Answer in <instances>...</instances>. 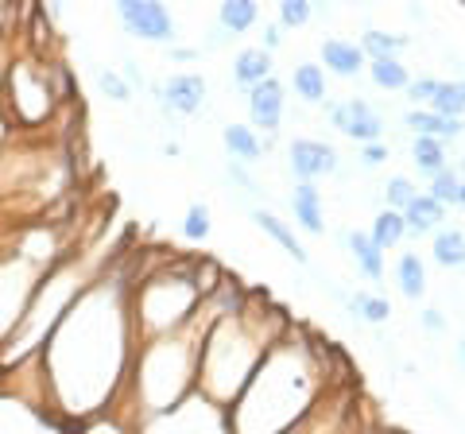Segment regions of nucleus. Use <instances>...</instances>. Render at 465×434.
Instances as JSON below:
<instances>
[{"label":"nucleus","instance_id":"24","mask_svg":"<svg viewBox=\"0 0 465 434\" xmlns=\"http://www.w3.org/2000/svg\"><path fill=\"white\" fill-rule=\"evenodd\" d=\"M430 256H434V264H442V268H465V233L442 225L439 233L430 237Z\"/></svg>","mask_w":465,"mask_h":434},{"label":"nucleus","instance_id":"35","mask_svg":"<svg viewBox=\"0 0 465 434\" xmlns=\"http://www.w3.org/2000/svg\"><path fill=\"white\" fill-rule=\"evenodd\" d=\"M314 20V5L311 0H280V16H275V24L280 27H307Z\"/></svg>","mask_w":465,"mask_h":434},{"label":"nucleus","instance_id":"23","mask_svg":"<svg viewBox=\"0 0 465 434\" xmlns=\"http://www.w3.org/2000/svg\"><path fill=\"white\" fill-rule=\"evenodd\" d=\"M291 85H295L299 101H307V105H322L326 101V70H322V63L291 66Z\"/></svg>","mask_w":465,"mask_h":434},{"label":"nucleus","instance_id":"4","mask_svg":"<svg viewBox=\"0 0 465 434\" xmlns=\"http://www.w3.org/2000/svg\"><path fill=\"white\" fill-rule=\"evenodd\" d=\"M217 311V291L202 302V311L194 314L191 326L174 330V334H159L136 345L133 353V369H128V384L121 399L113 408V423L136 434L155 419H163L171 411H179L186 399L194 396V380H198V357H202V341L213 322Z\"/></svg>","mask_w":465,"mask_h":434},{"label":"nucleus","instance_id":"25","mask_svg":"<svg viewBox=\"0 0 465 434\" xmlns=\"http://www.w3.org/2000/svg\"><path fill=\"white\" fill-rule=\"evenodd\" d=\"M396 283L403 299H423L427 295V264L419 252H403L396 264Z\"/></svg>","mask_w":465,"mask_h":434},{"label":"nucleus","instance_id":"31","mask_svg":"<svg viewBox=\"0 0 465 434\" xmlns=\"http://www.w3.org/2000/svg\"><path fill=\"white\" fill-rule=\"evenodd\" d=\"M369 78L372 85H381V90H403L411 85V70L403 66V59H372L369 63Z\"/></svg>","mask_w":465,"mask_h":434},{"label":"nucleus","instance_id":"45","mask_svg":"<svg viewBox=\"0 0 465 434\" xmlns=\"http://www.w3.org/2000/svg\"><path fill=\"white\" fill-rule=\"evenodd\" d=\"M458 360H461V365H465V338L458 341Z\"/></svg>","mask_w":465,"mask_h":434},{"label":"nucleus","instance_id":"36","mask_svg":"<svg viewBox=\"0 0 465 434\" xmlns=\"http://www.w3.org/2000/svg\"><path fill=\"white\" fill-rule=\"evenodd\" d=\"M97 85L109 101H116V105H128V101H133V85L124 82V74H116V70H97Z\"/></svg>","mask_w":465,"mask_h":434},{"label":"nucleus","instance_id":"15","mask_svg":"<svg viewBox=\"0 0 465 434\" xmlns=\"http://www.w3.org/2000/svg\"><path fill=\"white\" fill-rule=\"evenodd\" d=\"M291 213H295L299 229H307L311 237L326 233V206H322L318 182H295V191H291Z\"/></svg>","mask_w":465,"mask_h":434},{"label":"nucleus","instance_id":"1","mask_svg":"<svg viewBox=\"0 0 465 434\" xmlns=\"http://www.w3.org/2000/svg\"><path fill=\"white\" fill-rule=\"evenodd\" d=\"M133 256L136 252H121L85 287L35 360L39 408H47L63 427H90L105 415L113 419L128 384L136 353V330L128 314V291L136 276V268H128Z\"/></svg>","mask_w":465,"mask_h":434},{"label":"nucleus","instance_id":"16","mask_svg":"<svg viewBox=\"0 0 465 434\" xmlns=\"http://www.w3.org/2000/svg\"><path fill=\"white\" fill-rule=\"evenodd\" d=\"M222 143H225V152L232 155V163H241V167L260 163L264 152H268V143L256 136V128L252 124H241V121L222 124Z\"/></svg>","mask_w":465,"mask_h":434},{"label":"nucleus","instance_id":"29","mask_svg":"<svg viewBox=\"0 0 465 434\" xmlns=\"http://www.w3.org/2000/svg\"><path fill=\"white\" fill-rule=\"evenodd\" d=\"M345 307L353 311L361 322H369V326H384L388 318H391V302L384 295H376V291H353V295H345Z\"/></svg>","mask_w":465,"mask_h":434},{"label":"nucleus","instance_id":"32","mask_svg":"<svg viewBox=\"0 0 465 434\" xmlns=\"http://www.w3.org/2000/svg\"><path fill=\"white\" fill-rule=\"evenodd\" d=\"M381 191H384V206L388 210H400V213L419 198V186L407 179V175H388V182L381 186Z\"/></svg>","mask_w":465,"mask_h":434},{"label":"nucleus","instance_id":"30","mask_svg":"<svg viewBox=\"0 0 465 434\" xmlns=\"http://www.w3.org/2000/svg\"><path fill=\"white\" fill-rule=\"evenodd\" d=\"M407 47V35L400 32H384V27H369L365 39H361V51H365V59H400V51Z\"/></svg>","mask_w":465,"mask_h":434},{"label":"nucleus","instance_id":"41","mask_svg":"<svg viewBox=\"0 0 465 434\" xmlns=\"http://www.w3.org/2000/svg\"><path fill=\"white\" fill-rule=\"evenodd\" d=\"M202 51H191V47H174L171 51V59H179V63H191V59H198Z\"/></svg>","mask_w":465,"mask_h":434},{"label":"nucleus","instance_id":"14","mask_svg":"<svg viewBox=\"0 0 465 434\" xmlns=\"http://www.w3.org/2000/svg\"><path fill=\"white\" fill-rule=\"evenodd\" d=\"M318 54H322V70L338 78H357L361 70H369V59L365 51H361V43L345 39V35H330L318 43Z\"/></svg>","mask_w":465,"mask_h":434},{"label":"nucleus","instance_id":"40","mask_svg":"<svg viewBox=\"0 0 465 434\" xmlns=\"http://www.w3.org/2000/svg\"><path fill=\"white\" fill-rule=\"evenodd\" d=\"M280 43H283V27L275 24V20H272V24H264V43H260V47H264V51L272 54L275 47H280Z\"/></svg>","mask_w":465,"mask_h":434},{"label":"nucleus","instance_id":"8","mask_svg":"<svg viewBox=\"0 0 465 434\" xmlns=\"http://www.w3.org/2000/svg\"><path fill=\"white\" fill-rule=\"evenodd\" d=\"M365 419H369L365 399H361L353 380H345L322 399V408H318L307 423L295 427L291 434H353Z\"/></svg>","mask_w":465,"mask_h":434},{"label":"nucleus","instance_id":"34","mask_svg":"<svg viewBox=\"0 0 465 434\" xmlns=\"http://www.w3.org/2000/svg\"><path fill=\"white\" fill-rule=\"evenodd\" d=\"M458 194H461V175L454 167H446V171H439V175L430 179V198L439 202V206L446 210V206H458Z\"/></svg>","mask_w":465,"mask_h":434},{"label":"nucleus","instance_id":"17","mask_svg":"<svg viewBox=\"0 0 465 434\" xmlns=\"http://www.w3.org/2000/svg\"><path fill=\"white\" fill-rule=\"evenodd\" d=\"M403 128L411 136H434V140H458L465 133V121H454V117H439L430 109H407L403 113Z\"/></svg>","mask_w":465,"mask_h":434},{"label":"nucleus","instance_id":"20","mask_svg":"<svg viewBox=\"0 0 465 434\" xmlns=\"http://www.w3.org/2000/svg\"><path fill=\"white\" fill-rule=\"evenodd\" d=\"M252 222L260 225V229H264V233L275 241V244H280V249L291 256V260H295V264H307V249H302V244H299V237H295V229H291L287 222H283V217H275L272 210H252Z\"/></svg>","mask_w":465,"mask_h":434},{"label":"nucleus","instance_id":"46","mask_svg":"<svg viewBox=\"0 0 465 434\" xmlns=\"http://www.w3.org/2000/svg\"><path fill=\"white\" fill-rule=\"evenodd\" d=\"M461 82H465V78H461Z\"/></svg>","mask_w":465,"mask_h":434},{"label":"nucleus","instance_id":"11","mask_svg":"<svg viewBox=\"0 0 465 434\" xmlns=\"http://www.w3.org/2000/svg\"><path fill=\"white\" fill-rule=\"evenodd\" d=\"M330 121H333L338 133H345L357 143H381V136H384V117L369 105L365 97H349V101L330 105Z\"/></svg>","mask_w":465,"mask_h":434},{"label":"nucleus","instance_id":"12","mask_svg":"<svg viewBox=\"0 0 465 434\" xmlns=\"http://www.w3.org/2000/svg\"><path fill=\"white\" fill-rule=\"evenodd\" d=\"M159 101H163L171 113H179V117H194V113H202L210 101V82L202 78L198 70H183V74H171L163 82Z\"/></svg>","mask_w":465,"mask_h":434},{"label":"nucleus","instance_id":"44","mask_svg":"<svg viewBox=\"0 0 465 434\" xmlns=\"http://www.w3.org/2000/svg\"><path fill=\"white\" fill-rule=\"evenodd\" d=\"M458 210H465V175H461V194H458Z\"/></svg>","mask_w":465,"mask_h":434},{"label":"nucleus","instance_id":"38","mask_svg":"<svg viewBox=\"0 0 465 434\" xmlns=\"http://www.w3.org/2000/svg\"><path fill=\"white\" fill-rule=\"evenodd\" d=\"M419 326H423L427 334H442V330L450 326V318H446L439 307H427L423 314H419Z\"/></svg>","mask_w":465,"mask_h":434},{"label":"nucleus","instance_id":"7","mask_svg":"<svg viewBox=\"0 0 465 434\" xmlns=\"http://www.w3.org/2000/svg\"><path fill=\"white\" fill-rule=\"evenodd\" d=\"M70 101H74V78L63 59H47L24 47L0 70V109L20 136H39Z\"/></svg>","mask_w":465,"mask_h":434},{"label":"nucleus","instance_id":"33","mask_svg":"<svg viewBox=\"0 0 465 434\" xmlns=\"http://www.w3.org/2000/svg\"><path fill=\"white\" fill-rule=\"evenodd\" d=\"M210 233H213V213H210V206H202V202L186 206V213H183V237L186 241H206Z\"/></svg>","mask_w":465,"mask_h":434},{"label":"nucleus","instance_id":"2","mask_svg":"<svg viewBox=\"0 0 465 434\" xmlns=\"http://www.w3.org/2000/svg\"><path fill=\"white\" fill-rule=\"evenodd\" d=\"M353 380L349 360L322 341L307 326H291L287 334L268 350L244 384V392L232 399L222 415L229 434H291L322 408V399L338 384Z\"/></svg>","mask_w":465,"mask_h":434},{"label":"nucleus","instance_id":"3","mask_svg":"<svg viewBox=\"0 0 465 434\" xmlns=\"http://www.w3.org/2000/svg\"><path fill=\"white\" fill-rule=\"evenodd\" d=\"M295 326L291 314L268 291H249L237 280H222L217 287V311L202 341L194 396L213 411H229L232 399L244 392L260 360Z\"/></svg>","mask_w":465,"mask_h":434},{"label":"nucleus","instance_id":"18","mask_svg":"<svg viewBox=\"0 0 465 434\" xmlns=\"http://www.w3.org/2000/svg\"><path fill=\"white\" fill-rule=\"evenodd\" d=\"M272 66H275V63H272V54H268L264 47H244L237 59H232V82L244 85V94H249L252 85L275 78Z\"/></svg>","mask_w":465,"mask_h":434},{"label":"nucleus","instance_id":"22","mask_svg":"<svg viewBox=\"0 0 465 434\" xmlns=\"http://www.w3.org/2000/svg\"><path fill=\"white\" fill-rule=\"evenodd\" d=\"M260 24V5L256 0H225V5H217V27H222L225 35H244L252 32Z\"/></svg>","mask_w":465,"mask_h":434},{"label":"nucleus","instance_id":"43","mask_svg":"<svg viewBox=\"0 0 465 434\" xmlns=\"http://www.w3.org/2000/svg\"><path fill=\"white\" fill-rule=\"evenodd\" d=\"M5 32H8V8L0 5V39H5Z\"/></svg>","mask_w":465,"mask_h":434},{"label":"nucleus","instance_id":"6","mask_svg":"<svg viewBox=\"0 0 465 434\" xmlns=\"http://www.w3.org/2000/svg\"><path fill=\"white\" fill-rule=\"evenodd\" d=\"M222 280L225 271L206 256L167 252L163 260L140 268L133 276V291H128V314H133L136 345L191 326L194 314L202 311V302L222 287Z\"/></svg>","mask_w":465,"mask_h":434},{"label":"nucleus","instance_id":"39","mask_svg":"<svg viewBox=\"0 0 465 434\" xmlns=\"http://www.w3.org/2000/svg\"><path fill=\"white\" fill-rule=\"evenodd\" d=\"M229 179L237 182V186H244V194H260V182H256L241 163H232V159H229Z\"/></svg>","mask_w":465,"mask_h":434},{"label":"nucleus","instance_id":"19","mask_svg":"<svg viewBox=\"0 0 465 434\" xmlns=\"http://www.w3.org/2000/svg\"><path fill=\"white\" fill-rule=\"evenodd\" d=\"M345 249H349L353 264L365 271L369 280H384V252L376 249V241L365 233V229H349V233H345Z\"/></svg>","mask_w":465,"mask_h":434},{"label":"nucleus","instance_id":"26","mask_svg":"<svg viewBox=\"0 0 465 434\" xmlns=\"http://www.w3.org/2000/svg\"><path fill=\"white\" fill-rule=\"evenodd\" d=\"M369 237L376 241V249H381V252H388V249H396V244H403V237H407L403 213H400V210H388V206H384V210H376Z\"/></svg>","mask_w":465,"mask_h":434},{"label":"nucleus","instance_id":"10","mask_svg":"<svg viewBox=\"0 0 465 434\" xmlns=\"http://www.w3.org/2000/svg\"><path fill=\"white\" fill-rule=\"evenodd\" d=\"M287 167H291V175H295L299 182H318L326 175H338L341 155L326 140L299 136V140H291V148H287Z\"/></svg>","mask_w":465,"mask_h":434},{"label":"nucleus","instance_id":"5","mask_svg":"<svg viewBox=\"0 0 465 434\" xmlns=\"http://www.w3.org/2000/svg\"><path fill=\"white\" fill-rule=\"evenodd\" d=\"M121 252H124L121 244H109V237L90 233L58 260L51 271H43V280L35 283L24 314L16 318V326L8 330V338L0 341V376H8V372H16L24 365H32V360H39L43 345L51 341V334L66 318V311L74 307L85 287H90Z\"/></svg>","mask_w":465,"mask_h":434},{"label":"nucleus","instance_id":"13","mask_svg":"<svg viewBox=\"0 0 465 434\" xmlns=\"http://www.w3.org/2000/svg\"><path fill=\"white\" fill-rule=\"evenodd\" d=\"M244 105H249L252 128H264L268 136H275V133H280V124H283V105H287L283 82L280 78H268V82L252 85V90L244 94Z\"/></svg>","mask_w":465,"mask_h":434},{"label":"nucleus","instance_id":"21","mask_svg":"<svg viewBox=\"0 0 465 434\" xmlns=\"http://www.w3.org/2000/svg\"><path fill=\"white\" fill-rule=\"evenodd\" d=\"M403 222H407V233H415V237H434L442 229V222H446V210L434 202L430 194H419L411 206L403 210Z\"/></svg>","mask_w":465,"mask_h":434},{"label":"nucleus","instance_id":"27","mask_svg":"<svg viewBox=\"0 0 465 434\" xmlns=\"http://www.w3.org/2000/svg\"><path fill=\"white\" fill-rule=\"evenodd\" d=\"M423 109L439 113V117L461 121V117H465V82H446V78H439V85H434V94H430V101H427Z\"/></svg>","mask_w":465,"mask_h":434},{"label":"nucleus","instance_id":"28","mask_svg":"<svg viewBox=\"0 0 465 434\" xmlns=\"http://www.w3.org/2000/svg\"><path fill=\"white\" fill-rule=\"evenodd\" d=\"M411 163L423 171V175H439V171L450 167V155H446V143L434 140V136H415L411 140Z\"/></svg>","mask_w":465,"mask_h":434},{"label":"nucleus","instance_id":"9","mask_svg":"<svg viewBox=\"0 0 465 434\" xmlns=\"http://www.w3.org/2000/svg\"><path fill=\"white\" fill-rule=\"evenodd\" d=\"M116 20L133 39L143 43H174L179 39V20L167 5L159 0H121L116 5Z\"/></svg>","mask_w":465,"mask_h":434},{"label":"nucleus","instance_id":"37","mask_svg":"<svg viewBox=\"0 0 465 434\" xmlns=\"http://www.w3.org/2000/svg\"><path fill=\"white\" fill-rule=\"evenodd\" d=\"M361 167L365 171H376V167H384V159H391V148L381 140V143H361Z\"/></svg>","mask_w":465,"mask_h":434},{"label":"nucleus","instance_id":"42","mask_svg":"<svg viewBox=\"0 0 465 434\" xmlns=\"http://www.w3.org/2000/svg\"><path fill=\"white\" fill-rule=\"evenodd\" d=\"M353 434H384V430H381V423H376V419L369 415V419H365V423H361V427H357Z\"/></svg>","mask_w":465,"mask_h":434}]
</instances>
